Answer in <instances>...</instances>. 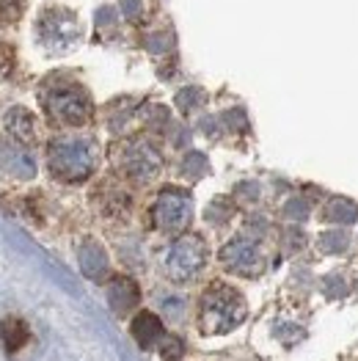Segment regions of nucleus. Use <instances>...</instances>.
Segmentation results:
<instances>
[{
  "label": "nucleus",
  "instance_id": "nucleus-1",
  "mask_svg": "<svg viewBox=\"0 0 358 361\" xmlns=\"http://www.w3.org/2000/svg\"><path fill=\"white\" fill-rule=\"evenodd\" d=\"M245 317V301L232 287L215 284L202 301V329L207 334L232 331Z\"/></svg>",
  "mask_w": 358,
  "mask_h": 361
},
{
  "label": "nucleus",
  "instance_id": "nucleus-2",
  "mask_svg": "<svg viewBox=\"0 0 358 361\" xmlns=\"http://www.w3.org/2000/svg\"><path fill=\"white\" fill-rule=\"evenodd\" d=\"M50 169L61 180H86L94 171V147L89 141H75V138L56 141L50 149Z\"/></svg>",
  "mask_w": 358,
  "mask_h": 361
},
{
  "label": "nucleus",
  "instance_id": "nucleus-3",
  "mask_svg": "<svg viewBox=\"0 0 358 361\" xmlns=\"http://www.w3.org/2000/svg\"><path fill=\"white\" fill-rule=\"evenodd\" d=\"M204 257H207V248L202 238H182L166 254V271L174 281H187L202 271Z\"/></svg>",
  "mask_w": 358,
  "mask_h": 361
},
{
  "label": "nucleus",
  "instance_id": "nucleus-4",
  "mask_svg": "<svg viewBox=\"0 0 358 361\" xmlns=\"http://www.w3.org/2000/svg\"><path fill=\"white\" fill-rule=\"evenodd\" d=\"M154 218H157V226H163L168 232L185 229L187 221H190V199H187V193H182V190H166L157 199Z\"/></svg>",
  "mask_w": 358,
  "mask_h": 361
},
{
  "label": "nucleus",
  "instance_id": "nucleus-5",
  "mask_svg": "<svg viewBox=\"0 0 358 361\" xmlns=\"http://www.w3.org/2000/svg\"><path fill=\"white\" fill-rule=\"evenodd\" d=\"M47 108H50V114L58 121H63V124H83L91 114L89 99L75 89H58L47 99Z\"/></svg>",
  "mask_w": 358,
  "mask_h": 361
},
{
  "label": "nucleus",
  "instance_id": "nucleus-6",
  "mask_svg": "<svg viewBox=\"0 0 358 361\" xmlns=\"http://www.w3.org/2000/svg\"><path fill=\"white\" fill-rule=\"evenodd\" d=\"M223 259H226V265H229L232 271H240V273L259 271V251H257L254 243H248V240L232 243V245L223 251Z\"/></svg>",
  "mask_w": 358,
  "mask_h": 361
},
{
  "label": "nucleus",
  "instance_id": "nucleus-7",
  "mask_svg": "<svg viewBox=\"0 0 358 361\" xmlns=\"http://www.w3.org/2000/svg\"><path fill=\"white\" fill-rule=\"evenodd\" d=\"M157 169H160V157H157V152L147 147V144H138L135 149H130L127 154V171L132 174V177H138V180H152L154 174H157Z\"/></svg>",
  "mask_w": 358,
  "mask_h": 361
},
{
  "label": "nucleus",
  "instance_id": "nucleus-8",
  "mask_svg": "<svg viewBox=\"0 0 358 361\" xmlns=\"http://www.w3.org/2000/svg\"><path fill=\"white\" fill-rule=\"evenodd\" d=\"M0 336H3V345H6V350H8V353H17V350H20V348L30 339L25 323H23V320H17V317L3 320V326H0Z\"/></svg>",
  "mask_w": 358,
  "mask_h": 361
},
{
  "label": "nucleus",
  "instance_id": "nucleus-9",
  "mask_svg": "<svg viewBox=\"0 0 358 361\" xmlns=\"http://www.w3.org/2000/svg\"><path fill=\"white\" fill-rule=\"evenodd\" d=\"M132 331H135V339H138L144 348H149L154 339L163 336V326H160V320H157L154 314H147V312H144V314L135 320Z\"/></svg>",
  "mask_w": 358,
  "mask_h": 361
}]
</instances>
